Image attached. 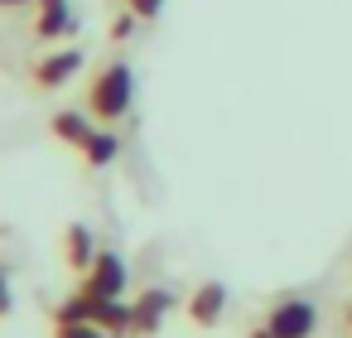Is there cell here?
<instances>
[{
  "label": "cell",
  "instance_id": "6da1fadb",
  "mask_svg": "<svg viewBox=\"0 0 352 338\" xmlns=\"http://www.w3.org/2000/svg\"><path fill=\"white\" fill-rule=\"evenodd\" d=\"M131 102H135V73H131V63H107V68L92 78V87H87V112H92L102 126L121 121V116L131 112Z\"/></svg>",
  "mask_w": 352,
  "mask_h": 338
},
{
  "label": "cell",
  "instance_id": "7a4b0ae2",
  "mask_svg": "<svg viewBox=\"0 0 352 338\" xmlns=\"http://www.w3.org/2000/svg\"><path fill=\"white\" fill-rule=\"evenodd\" d=\"M126 280H131V271H126L121 251H97V256H92V266L82 271V295L121 299V295H126Z\"/></svg>",
  "mask_w": 352,
  "mask_h": 338
},
{
  "label": "cell",
  "instance_id": "3957f363",
  "mask_svg": "<svg viewBox=\"0 0 352 338\" xmlns=\"http://www.w3.org/2000/svg\"><path fill=\"white\" fill-rule=\"evenodd\" d=\"M265 328H270L275 338H309V333L318 328V309H314L309 299L289 295V299H280V304L265 314Z\"/></svg>",
  "mask_w": 352,
  "mask_h": 338
},
{
  "label": "cell",
  "instance_id": "277c9868",
  "mask_svg": "<svg viewBox=\"0 0 352 338\" xmlns=\"http://www.w3.org/2000/svg\"><path fill=\"white\" fill-rule=\"evenodd\" d=\"M78 68H82V49H54V54H44V59L30 68V78H34L39 92H58V87L73 83Z\"/></svg>",
  "mask_w": 352,
  "mask_h": 338
},
{
  "label": "cell",
  "instance_id": "5b68a950",
  "mask_svg": "<svg viewBox=\"0 0 352 338\" xmlns=\"http://www.w3.org/2000/svg\"><path fill=\"white\" fill-rule=\"evenodd\" d=\"M222 309H227V285H222V280H203V285L188 295V319L203 324V328H212V324L222 319Z\"/></svg>",
  "mask_w": 352,
  "mask_h": 338
},
{
  "label": "cell",
  "instance_id": "8992f818",
  "mask_svg": "<svg viewBox=\"0 0 352 338\" xmlns=\"http://www.w3.org/2000/svg\"><path fill=\"white\" fill-rule=\"evenodd\" d=\"M73 30V6L68 0H39L34 6V34L39 39H68Z\"/></svg>",
  "mask_w": 352,
  "mask_h": 338
},
{
  "label": "cell",
  "instance_id": "52a82bcc",
  "mask_svg": "<svg viewBox=\"0 0 352 338\" xmlns=\"http://www.w3.org/2000/svg\"><path fill=\"white\" fill-rule=\"evenodd\" d=\"M131 309H135V328H131V333H155V328L164 324V314L174 309V295H169V290H145Z\"/></svg>",
  "mask_w": 352,
  "mask_h": 338
},
{
  "label": "cell",
  "instance_id": "ba28073f",
  "mask_svg": "<svg viewBox=\"0 0 352 338\" xmlns=\"http://www.w3.org/2000/svg\"><path fill=\"white\" fill-rule=\"evenodd\" d=\"M97 251H102V246L92 242V232H87L82 222H73V227L63 232V256H68V266H73V271H87Z\"/></svg>",
  "mask_w": 352,
  "mask_h": 338
},
{
  "label": "cell",
  "instance_id": "9c48e42d",
  "mask_svg": "<svg viewBox=\"0 0 352 338\" xmlns=\"http://www.w3.org/2000/svg\"><path fill=\"white\" fill-rule=\"evenodd\" d=\"M92 131H97V126H87L82 112H58V116H54V136H58L63 145H78V150H82V145L92 140Z\"/></svg>",
  "mask_w": 352,
  "mask_h": 338
},
{
  "label": "cell",
  "instance_id": "30bf717a",
  "mask_svg": "<svg viewBox=\"0 0 352 338\" xmlns=\"http://www.w3.org/2000/svg\"><path fill=\"white\" fill-rule=\"evenodd\" d=\"M116 155H121V140H116V136H111L107 126H97V131H92V140L82 145V160H87L92 169H107V165H111Z\"/></svg>",
  "mask_w": 352,
  "mask_h": 338
},
{
  "label": "cell",
  "instance_id": "8fae6325",
  "mask_svg": "<svg viewBox=\"0 0 352 338\" xmlns=\"http://www.w3.org/2000/svg\"><path fill=\"white\" fill-rule=\"evenodd\" d=\"M54 338H111L107 328H97V324H87V319H78V324H58V333Z\"/></svg>",
  "mask_w": 352,
  "mask_h": 338
},
{
  "label": "cell",
  "instance_id": "7c38bea8",
  "mask_svg": "<svg viewBox=\"0 0 352 338\" xmlns=\"http://www.w3.org/2000/svg\"><path fill=\"white\" fill-rule=\"evenodd\" d=\"M126 6H131V15H135V20H155L164 0H126Z\"/></svg>",
  "mask_w": 352,
  "mask_h": 338
},
{
  "label": "cell",
  "instance_id": "4fadbf2b",
  "mask_svg": "<svg viewBox=\"0 0 352 338\" xmlns=\"http://www.w3.org/2000/svg\"><path fill=\"white\" fill-rule=\"evenodd\" d=\"M6 314H10V280L0 275V319H6Z\"/></svg>",
  "mask_w": 352,
  "mask_h": 338
},
{
  "label": "cell",
  "instance_id": "5bb4252c",
  "mask_svg": "<svg viewBox=\"0 0 352 338\" xmlns=\"http://www.w3.org/2000/svg\"><path fill=\"white\" fill-rule=\"evenodd\" d=\"M20 6H39V0H0V10H20Z\"/></svg>",
  "mask_w": 352,
  "mask_h": 338
},
{
  "label": "cell",
  "instance_id": "9a60e30c",
  "mask_svg": "<svg viewBox=\"0 0 352 338\" xmlns=\"http://www.w3.org/2000/svg\"><path fill=\"white\" fill-rule=\"evenodd\" d=\"M251 338H275V333H270V328H256V333H251Z\"/></svg>",
  "mask_w": 352,
  "mask_h": 338
},
{
  "label": "cell",
  "instance_id": "2e32d148",
  "mask_svg": "<svg viewBox=\"0 0 352 338\" xmlns=\"http://www.w3.org/2000/svg\"><path fill=\"white\" fill-rule=\"evenodd\" d=\"M347 328H352V309H347Z\"/></svg>",
  "mask_w": 352,
  "mask_h": 338
}]
</instances>
